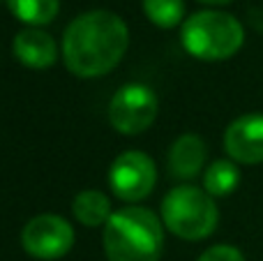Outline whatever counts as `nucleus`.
<instances>
[{
  "instance_id": "nucleus-1",
  "label": "nucleus",
  "mask_w": 263,
  "mask_h": 261,
  "mask_svg": "<svg viewBox=\"0 0 263 261\" xmlns=\"http://www.w3.org/2000/svg\"><path fill=\"white\" fill-rule=\"evenodd\" d=\"M129 44L127 23L114 12L92 9L79 14L63 35V60L72 74L95 79L123 60Z\"/></svg>"
},
{
  "instance_id": "nucleus-2",
  "label": "nucleus",
  "mask_w": 263,
  "mask_h": 261,
  "mask_svg": "<svg viewBox=\"0 0 263 261\" xmlns=\"http://www.w3.org/2000/svg\"><path fill=\"white\" fill-rule=\"evenodd\" d=\"M104 252L109 261H157L164 248L162 222L143 206H125L104 225Z\"/></svg>"
},
{
  "instance_id": "nucleus-3",
  "label": "nucleus",
  "mask_w": 263,
  "mask_h": 261,
  "mask_svg": "<svg viewBox=\"0 0 263 261\" xmlns=\"http://www.w3.org/2000/svg\"><path fill=\"white\" fill-rule=\"evenodd\" d=\"M180 42L190 55L199 60H227L240 51L245 42L242 23L227 12H196L182 23Z\"/></svg>"
},
{
  "instance_id": "nucleus-4",
  "label": "nucleus",
  "mask_w": 263,
  "mask_h": 261,
  "mask_svg": "<svg viewBox=\"0 0 263 261\" xmlns=\"http://www.w3.org/2000/svg\"><path fill=\"white\" fill-rule=\"evenodd\" d=\"M162 220L171 234L185 240H201L217 229L219 211L205 190L178 185L164 197Z\"/></svg>"
},
{
  "instance_id": "nucleus-5",
  "label": "nucleus",
  "mask_w": 263,
  "mask_h": 261,
  "mask_svg": "<svg viewBox=\"0 0 263 261\" xmlns=\"http://www.w3.org/2000/svg\"><path fill=\"white\" fill-rule=\"evenodd\" d=\"M159 109V100L155 90L143 83H127L123 86L109 104V123L116 132L134 137L155 123Z\"/></svg>"
},
{
  "instance_id": "nucleus-6",
  "label": "nucleus",
  "mask_w": 263,
  "mask_h": 261,
  "mask_svg": "<svg viewBox=\"0 0 263 261\" xmlns=\"http://www.w3.org/2000/svg\"><path fill=\"white\" fill-rule=\"evenodd\" d=\"M157 183V166L145 153L125 151L109 169V188L123 201H141L153 192Z\"/></svg>"
},
{
  "instance_id": "nucleus-7",
  "label": "nucleus",
  "mask_w": 263,
  "mask_h": 261,
  "mask_svg": "<svg viewBox=\"0 0 263 261\" xmlns=\"http://www.w3.org/2000/svg\"><path fill=\"white\" fill-rule=\"evenodd\" d=\"M21 243L30 257L42 261L60 259L72 250L74 245V229L65 217L60 215H37L23 227Z\"/></svg>"
},
{
  "instance_id": "nucleus-8",
  "label": "nucleus",
  "mask_w": 263,
  "mask_h": 261,
  "mask_svg": "<svg viewBox=\"0 0 263 261\" xmlns=\"http://www.w3.org/2000/svg\"><path fill=\"white\" fill-rule=\"evenodd\" d=\"M224 151L233 162L261 164L263 162V114H245L224 132Z\"/></svg>"
},
{
  "instance_id": "nucleus-9",
  "label": "nucleus",
  "mask_w": 263,
  "mask_h": 261,
  "mask_svg": "<svg viewBox=\"0 0 263 261\" xmlns=\"http://www.w3.org/2000/svg\"><path fill=\"white\" fill-rule=\"evenodd\" d=\"M14 55L26 67L46 69L55 63L58 49H55V42L49 32L40 30V28H23L14 37Z\"/></svg>"
},
{
  "instance_id": "nucleus-10",
  "label": "nucleus",
  "mask_w": 263,
  "mask_h": 261,
  "mask_svg": "<svg viewBox=\"0 0 263 261\" xmlns=\"http://www.w3.org/2000/svg\"><path fill=\"white\" fill-rule=\"evenodd\" d=\"M205 155H208V148L203 139L196 134H182L180 139L173 141L168 151V171L173 178L190 180L203 169Z\"/></svg>"
},
{
  "instance_id": "nucleus-11",
  "label": "nucleus",
  "mask_w": 263,
  "mask_h": 261,
  "mask_svg": "<svg viewBox=\"0 0 263 261\" xmlns=\"http://www.w3.org/2000/svg\"><path fill=\"white\" fill-rule=\"evenodd\" d=\"M72 211H74V217L86 227H102L114 215L111 213V201L100 190H83V192H79L72 203Z\"/></svg>"
},
{
  "instance_id": "nucleus-12",
  "label": "nucleus",
  "mask_w": 263,
  "mask_h": 261,
  "mask_svg": "<svg viewBox=\"0 0 263 261\" xmlns=\"http://www.w3.org/2000/svg\"><path fill=\"white\" fill-rule=\"evenodd\" d=\"M7 7L18 21L37 28L46 26L58 16L60 0H7Z\"/></svg>"
},
{
  "instance_id": "nucleus-13",
  "label": "nucleus",
  "mask_w": 263,
  "mask_h": 261,
  "mask_svg": "<svg viewBox=\"0 0 263 261\" xmlns=\"http://www.w3.org/2000/svg\"><path fill=\"white\" fill-rule=\"evenodd\" d=\"M238 183H240V171L231 160L213 162L203 174V190L210 197H227L238 188Z\"/></svg>"
},
{
  "instance_id": "nucleus-14",
  "label": "nucleus",
  "mask_w": 263,
  "mask_h": 261,
  "mask_svg": "<svg viewBox=\"0 0 263 261\" xmlns=\"http://www.w3.org/2000/svg\"><path fill=\"white\" fill-rule=\"evenodd\" d=\"M143 12L157 28H176L182 21L185 3L182 0H143Z\"/></svg>"
},
{
  "instance_id": "nucleus-15",
  "label": "nucleus",
  "mask_w": 263,
  "mask_h": 261,
  "mask_svg": "<svg viewBox=\"0 0 263 261\" xmlns=\"http://www.w3.org/2000/svg\"><path fill=\"white\" fill-rule=\"evenodd\" d=\"M199 261H245V257L233 245H213L201 254Z\"/></svg>"
},
{
  "instance_id": "nucleus-16",
  "label": "nucleus",
  "mask_w": 263,
  "mask_h": 261,
  "mask_svg": "<svg viewBox=\"0 0 263 261\" xmlns=\"http://www.w3.org/2000/svg\"><path fill=\"white\" fill-rule=\"evenodd\" d=\"M201 3H205V5H227V3H231V0H201Z\"/></svg>"
}]
</instances>
